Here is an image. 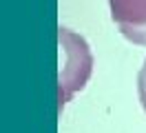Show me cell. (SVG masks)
<instances>
[{"label":"cell","instance_id":"1","mask_svg":"<svg viewBox=\"0 0 146 133\" xmlns=\"http://www.w3.org/2000/svg\"><path fill=\"white\" fill-rule=\"evenodd\" d=\"M60 49L64 53V67L60 69V106L69 102L75 91H82L91 76L93 55L89 44L69 29H60Z\"/></svg>","mask_w":146,"mask_h":133},{"label":"cell","instance_id":"2","mask_svg":"<svg viewBox=\"0 0 146 133\" xmlns=\"http://www.w3.org/2000/svg\"><path fill=\"white\" fill-rule=\"evenodd\" d=\"M109 7L119 33L128 42L146 47V0H109Z\"/></svg>","mask_w":146,"mask_h":133},{"label":"cell","instance_id":"3","mask_svg":"<svg viewBox=\"0 0 146 133\" xmlns=\"http://www.w3.org/2000/svg\"><path fill=\"white\" fill-rule=\"evenodd\" d=\"M137 96H139V104L146 111V60L139 69V76H137Z\"/></svg>","mask_w":146,"mask_h":133}]
</instances>
